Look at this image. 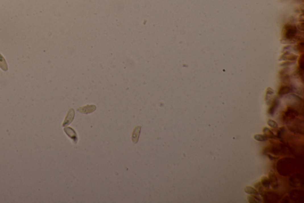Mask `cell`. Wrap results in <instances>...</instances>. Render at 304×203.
<instances>
[{
	"label": "cell",
	"mask_w": 304,
	"mask_h": 203,
	"mask_svg": "<svg viewBox=\"0 0 304 203\" xmlns=\"http://www.w3.org/2000/svg\"><path fill=\"white\" fill-rule=\"evenodd\" d=\"M269 182H270V184H271L273 188H275L278 186V180H277L276 174L273 171H270L269 173Z\"/></svg>",
	"instance_id": "8992f818"
},
{
	"label": "cell",
	"mask_w": 304,
	"mask_h": 203,
	"mask_svg": "<svg viewBox=\"0 0 304 203\" xmlns=\"http://www.w3.org/2000/svg\"><path fill=\"white\" fill-rule=\"evenodd\" d=\"M141 132V126H137L135 128L132 135V141L134 144H137L138 141L139 136Z\"/></svg>",
	"instance_id": "5b68a950"
},
{
	"label": "cell",
	"mask_w": 304,
	"mask_h": 203,
	"mask_svg": "<svg viewBox=\"0 0 304 203\" xmlns=\"http://www.w3.org/2000/svg\"><path fill=\"white\" fill-rule=\"evenodd\" d=\"M244 191L246 193L248 194L254 195L255 196H257V197H259V193L257 192V191L255 189H254V188L251 186H246L244 188Z\"/></svg>",
	"instance_id": "ba28073f"
},
{
	"label": "cell",
	"mask_w": 304,
	"mask_h": 203,
	"mask_svg": "<svg viewBox=\"0 0 304 203\" xmlns=\"http://www.w3.org/2000/svg\"><path fill=\"white\" fill-rule=\"evenodd\" d=\"M285 38L288 39H292L296 33V29L295 26L291 25H288L285 27Z\"/></svg>",
	"instance_id": "7a4b0ae2"
},
{
	"label": "cell",
	"mask_w": 304,
	"mask_h": 203,
	"mask_svg": "<svg viewBox=\"0 0 304 203\" xmlns=\"http://www.w3.org/2000/svg\"><path fill=\"white\" fill-rule=\"evenodd\" d=\"M0 68L3 71L8 70V66L6 63V61L1 54H0Z\"/></svg>",
	"instance_id": "52a82bcc"
},
{
	"label": "cell",
	"mask_w": 304,
	"mask_h": 203,
	"mask_svg": "<svg viewBox=\"0 0 304 203\" xmlns=\"http://www.w3.org/2000/svg\"><path fill=\"white\" fill-rule=\"evenodd\" d=\"M96 109V107L95 105L91 104V105H86L84 107H80L77 109V111L80 112L81 113L83 114H89L91 113L94 112Z\"/></svg>",
	"instance_id": "3957f363"
},
{
	"label": "cell",
	"mask_w": 304,
	"mask_h": 203,
	"mask_svg": "<svg viewBox=\"0 0 304 203\" xmlns=\"http://www.w3.org/2000/svg\"><path fill=\"white\" fill-rule=\"evenodd\" d=\"M267 124L272 127H273V128H276V127H278V124H277V123L276 122V121L272 120H268L267 121Z\"/></svg>",
	"instance_id": "7c38bea8"
},
{
	"label": "cell",
	"mask_w": 304,
	"mask_h": 203,
	"mask_svg": "<svg viewBox=\"0 0 304 203\" xmlns=\"http://www.w3.org/2000/svg\"><path fill=\"white\" fill-rule=\"evenodd\" d=\"M263 132H264V133L265 134V136L267 137V138H272L274 137L273 132H271V131H270L268 127H264V129H263Z\"/></svg>",
	"instance_id": "9c48e42d"
},
{
	"label": "cell",
	"mask_w": 304,
	"mask_h": 203,
	"mask_svg": "<svg viewBox=\"0 0 304 203\" xmlns=\"http://www.w3.org/2000/svg\"><path fill=\"white\" fill-rule=\"evenodd\" d=\"M261 183L262 184V185L264 186L265 188H269V185H270V182H269V180L266 177V176H264L262 179H261Z\"/></svg>",
	"instance_id": "8fae6325"
},
{
	"label": "cell",
	"mask_w": 304,
	"mask_h": 203,
	"mask_svg": "<svg viewBox=\"0 0 304 203\" xmlns=\"http://www.w3.org/2000/svg\"><path fill=\"white\" fill-rule=\"evenodd\" d=\"M64 131L67 134V136H68L71 139L73 140V143L77 144V141H78V137H77V135L76 131L70 127H65L64 129Z\"/></svg>",
	"instance_id": "6da1fadb"
},
{
	"label": "cell",
	"mask_w": 304,
	"mask_h": 203,
	"mask_svg": "<svg viewBox=\"0 0 304 203\" xmlns=\"http://www.w3.org/2000/svg\"><path fill=\"white\" fill-rule=\"evenodd\" d=\"M254 138L257 140V141H265L266 140H267V137H266L265 135H259V134H257V135H255L254 136Z\"/></svg>",
	"instance_id": "30bf717a"
},
{
	"label": "cell",
	"mask_w": 304,
	"mask_h": 203,
	"mask_svg": "<svg viewBox=\"0 0 304 203\" xmlns=\"http://www.w3.org/2000/svg\"><path fill=\"white\" fill-rule=\"evenodd\" d=\"M74 114H75V112H74V109H71L69 111L68 114H67V116H66V117L65 119V120L63 122V126H65L69 125L72 122V121L73 120L74 117Z\"/></svg>",
	"instance_id": "277c9868"
}]
</instances>
